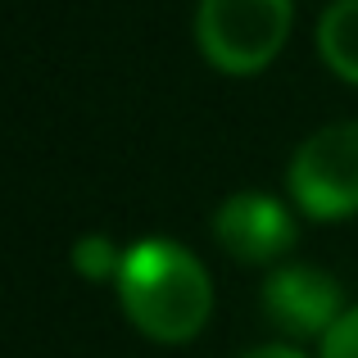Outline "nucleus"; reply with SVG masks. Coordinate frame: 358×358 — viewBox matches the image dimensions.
<instances>
[{"mask_svg":"<svg viewBox=\"0 0 358 358\" xmlns=\"http://www.w3.org/2000/svg\"><path fill=\"white\" fill-rule=\"evenodd\" d=\"M295 5L290 0H200L195 9V36L222 73H259L277 59L290 36Z\"/></svg>","mask_w":358,"mask_h":358,"instance_id":"nucleus-2","label":"nucleus"},{"mask_svg":"<svg viewBox=\"0 0 358 358\" xmlns=\"http://www.w3.org/2000/svg\"><path fill=\"white\" fill-rule=\"evenodd\" d=\"M122 259H127V254H122L109 236H100V231L96 236H82L73 245V268H78L82 277H91V281H109V277L118 281Z\"/></svg>","mask_w":358,"mask_h":358,"instance_id":"nucleus-7","label":"nucleus"},{"mask_svg":"<svg viewBox=\"0 0 358 358\" xmlns=\"http://www.w3.org/2000/svg\"><path fill=\"white\" fill-rule=\"evenodd\" d=\"M213 236L241 263H272L295 245V218L272 195L236 191L213 213Z\"/></svg>","mask_w":358,"mask_h":358,"instance_id":"nucleus-5","label":"nucleus"},{"mask_svg":"<svg viewBox=\"0 0 358 358\" xmlns=\"http://www.w3.org/2000/svg\"><path fill=\"white\" fill-rule=\"evenodd\" d=\"M317 55L358 87V0H336L317 18Z\"/></svg>","mask_w":358,"mask_h":358,"instance_id":"nucleus-6","label":"nucleus"},{"mask_svg":"<svg viewBox=\"0 0 358 358\" xmlns=\"http://www.w3.org/2000/svg\"><path fill=\"white\" fill-rule=\"evenodd\" d=\"M263 313L277 331L308 341V336H327L341 322V286L327 272L308 268V263H281L263 286Z\"/></svg>","mask_w":358,"mask_h":358,"instance_id":"nucleus-4","label":"nucleus"},{"mask_svg":"<svg viewBox=\"0 0 358 358\" xmlns=\"http://www.w3.org/2000/svg\"><path fill=\"white\" fill-rule=\"evenodd\" d=\"M245 358H304V354L290 350V345H259V350H250Z\"/></svg>","mask_w":358,"mask_h":358,"instance_id":"nucleus-9","label":"nucleus"},{"mask_svg":"<svg viewBox=\"0 0 358 358\" xmlns=\"http://www.w3.org/2000/svg\"><path fill=\"white\" fill-rule=\"evenodd\" d=\"M317 358H358V304L345 308V317L322 336Z\"/></svg>","mask_w":358,"mask_h":358,"instance_id":"nucleus-8","label":"nucleus"},{"mask_svg":"<svg viewBox=\"0 0 358 358\" xmlns=\"http://www.w3.org/2000/svg\"><path fill=\"white\" fill-rule=\"evenodd\" d=\"M118 299L150 341L182 345L209 322L213 286L191 250L173 241H136L118 272Z\"/></svg>","mask_w":358,"mask_h":358,"instance_id":"nucleus-1","label":"nucleus"},{"mask_svg":"<svg viewBox=\"0 0 358 358\" xmlns=\"http://www.w3.org/2000/svg\"><path fill=\"white\" fill-rule=\"evenodd\" d=\"M286 186L308 218L358 213V122H331L295 150Z\"/></svg>","mask_w":358,"mask_h":358,"instance_id":"nucleus-3","label":"nucleus"}]
</instances>
